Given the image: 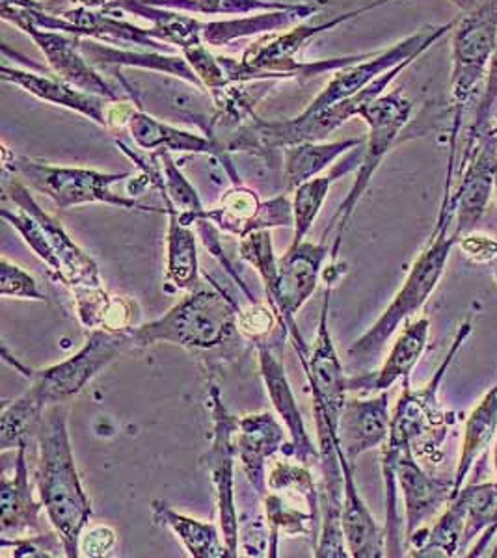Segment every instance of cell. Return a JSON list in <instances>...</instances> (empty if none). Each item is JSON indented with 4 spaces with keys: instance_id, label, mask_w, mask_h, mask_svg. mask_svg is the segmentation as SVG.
<instances>
[{
    "instance_id": "28",
    "label": "cell",
    "mask_w": 497,
    "mask_h": 558,
    "mask_svg": "<svg viewBox=\"0 0 497 558\" xmlns=\"http://www.w3.org/2000/svg\"><path fill=\"white\" fill-rule=\"evenodd\" d=\"M364 144L354 147L352 151L343 155L341 159L331 166L330 172L323 173L319 178L312 179L307 183L300 184L299 189L293 191V241L291 244H300L306 241V236L312 231L313 223L320 215V209L325 205L326 197L330 194L331 186L338 183L339 179H343L349 173L356 172L362 165L364 157Z\"/></svg>"
},
{
    "instance_id": "11",
    "label": "cell",
    "mask_w": 497,
    "mask_h": 558,
    "mask_svg": "<svg viewBox=\"0 0 497 558\" xmlns=\"http://www.w3.org/2000/svg\"><path fill=\"white\" fill-rule=\"evenodd\" d=\"M326 260H330V250L326 242L315 244L302 241L300 244H289L286 254L278 259L275 291L267 300V304L280 318L281 330L293 339L302 365H306L310 357V347L300 336L296 315L312 299L313 292L317 291Z\"/></svg>"
},
{
    "instance_id": "49",
    "label": "cell",
    "mask_w": 497,
    "mask_h": 558,
    "mask_svg": "<svg viewBox=\"0 0 497 558\" xmlns=\"http://www.w3.org/2000/svg\"><path fill=\"white\" fill-rule=\"evenodd\" d=\"M494 279H496V283H497V265H496V270H494Z\"/></svg>"
},
{
    "instance_id": "44",
    "label": "cell",
    "mask_w": 497,
    "mask_h": 558,
    "mask_svg": "<svg viewBox=\"0 0 497 558\" xmlns=\"http://www.w3.org/2000/svg\"><path fill=\"white\" fill-rule=\"evenodd\" d=\"M483 89L485 92H483L481 102H478L475 123L470 129L472 133H477L481 129L492 125V112H494V107L497 105V39L496 49H494V54H492L490 68H488V73H486L485 88Z\"/></svg>"
},
{
    "instance_id": "41",
    "label": "cell",
    "mask_w": 497,
    "mask_h": 558,
    "mask_svg": "<svg viewBox=\"0 0 497 558\" xmlns=\"http://www.w3.org/2000/svg\"><path fill=\"white\" fill-rule=\"evenodd\" d=\"M181 54H183L186 62L191 64L192 70H194V73L198 75L199 81L204 84L205 92H207L213 99L220 96L223 89L230 86V78L226 75L220 60L210 54L207 45L191 47V49L181 51Z\"/></svg>"
},
{
    "instance_id": "39",
    "label": "cell",
    "mask_w": 497,
    "mask_h": 558,
    "mask_svg": "<svg viewBox=\"0 0 497 558\" xmlns=\"http://www.w3.org/2000/svg\"><path fill=\"white\" fill-rule=\"evenodd\" d=\"M0 296L2 299L31 300V302H45L39 289L38 279L17 263L8 259L7 255L0 257Z\"/></svg>"
},
{
    "instance_id": "10",
    "label": "cell",
    "mask_w": 497,
    "mask_h": 558,
    "mask_svg": "<svg viewBox=\"0 0 497 558\" xmlns=\"http://www.w3.org/2000/svg\"><path fill=\"white\" fill-rule=\"evenodd\" d=\"M209 404L210 415H213V436H210L209 449L202 457V465L215 488L218 525L222 531L228 555L230 558H237L241 555L235 483V432L239 418L228 412L217 386L209 387Z\"/></svg>"
},
{
    "instance_id": "22",
    "label": "cell",
    "mask_w": 497,
    "mask_h": 558,
    "mask_svg": "<svg viewBox=\"0 0 497 558\" xmlns=\"http://www.w3.org/2000/svg\"><path fill=\"white\" fill-rule=\"evenodd\" d=\"M129 133L133 136L134 144L144 151L192 153V155H209L222 160L228 173H233L230 153L223 151L215 140L202 134L189 133L181 129L172 128L165 121L157 120L154 116L144 112L141 107L134 110L129 120Z\"/></svg>"
},
{
    "instance_id": "45",
    "label": "cell",
    "mask_w": 497,
    "mask_h": 558,
    "mask_svg": "<svg viewBox=\"0 0 497 558\" xmlns=\"http://www.w3.org/2000/svg\"><path fill=\"white\" fill-rule=\"evenodd\" d=\"M2 7L21 8V10H45L38 0H0Z\"/></svg>"
},
{
    "instance_id": "29",
    "label": "cell",
    "mask_w": 497,
    "mask_h": 558,
    "mask_svg": "<svg viewBox=\"0 0 497 558\" xmlns=\"http://www.w3.org/2000/svg\"><path fill=\"white\" fill-rule=\"evenodd\" d=\"M315 12L317 8L310 4H291L288 10L255 13L237 20L209 21L202 26V39L209 47H226L237 39L280 33L283 28L293 26L296 21L307 20Z\"/></svg>"
},
{
    "instance_id": "8",
    "label": "cell",
    "mask_w": 497,
    "mask_h": 558,
    "mask_svg": "<svg viewBox=\"0 0 497 558\" xmlns=\"http://www.w3.org/2000/svg\"><path fill=\"white\" fill-rule=\"evenodd\" d=\"M497 39V0H478L477 4L464 12L453 26V71H451V94L454 116L451 129V155L449 165H454L457 138L464 108L477 96L481 84L486 81L492 54Z\"/></svg>"
},
{
    "instance_id": "15",
    "label": "cell",
    "mask_w": 497,
    "mask_h": 558,
    "mask_svg": "<svg viewBox=\"0 0 497 558\" xmlns=\"http://www.w3.org/2000/svg\"><path fill=\"white\" fill-rule=\"evenodd\" d=\"M4 192L17 209L26 210V213L36 216L38 222L44 226L45 235L51 242L60 268H62V278H60L62 286L68 287L70 292L75 291V289H83V287L105 286L96 259L78 246L75 239L65 231L60 220L41 209V205L36 202L31 189L20 179H15V173H13V178L7 175V179H4Z\"/></svg>"
},
{
    "instance_id": "36",
    "label": "cell",
    "mask_w": 497,
    "mask_h": 558,
    "mask_svg": "<svg viewBox=\"0 0 497 558\" xmlns=\"http://www.w3.org/2000/svg\"><path fill=\"white\" fill-rule=\"evenodd\" d=\"M239 255L241 259L246 260L250 267H254L255 272L259 274L263 291L267 300L275 291L276 278H278V259L275 254V242H272V231H254L248 236L239 241Z\"/></svg>"
},
{
    "instance_id": "4",
    "label": "cell",
    "mask_w": 497,
    "mask_h": 558,
    "mask_svg": "<svg viewBox=\"0 0 497 558\" xmlns=\"http://www.w3.org/2000/svg\"><path fill=\"white\" fill-rule=\"evenodd\" d=\"M241 305L217 281L196 287L162 317L133 328L134 347L175 344L186 350H215L239 333L237 315Z\"/></svg>"
},
{
    "instance_id": "26",
    "label": "cell",
    "mask_w": 497,
    "mask_h": 558,
    "mask_svg": "<svg viewBox=\"0 0 497 558\" xmlns=\"http://www.w3.org/2000/svg\"><path fill=\"white\" fill-rule=\"evenodd\" d=\"M165 202L166 229V286L170 291H192L199 286L198 233L181 222L179 213L168 197Z\"/></svg>"
},
{
    "instance_id": "46",
    "label": "cell",
    "mask_w": 497,
    "mask_h": 558,
    "mask_svg": "<svg viewBox=\"0 0 497 558\" xmlns=\"http://www.w3.org/2000/svg\"><path fill=\"white\" fill-rule=\"evenodd\" d=\"M78 4L92 10H107L110 4H114L116 0H77Z\"/></svg>"
},
{
    "instance_id": "19",
    "label": "cell",
    "mask_w": 497,
    "mask_h": 558,
    "mask_svg": "<svg viewBox=\"0 0 497 558\" xmlns=\"http://www.w3.org/2000/svg\"><path fill=\"white\" fill-rule=\"evenodd\" d=\"M391 410L389 393L380 391L371 399H349L339 417V449L351 465L357 458L375 449H383L389 436Z\"/></svg>"
},
{
    "instance_id": "1",
    "label": "cell",
    "mask_w": 497,
    "mask_h": 558,
    "mask_svg": "<svg viewBox=\"0 0 497 558\" xmlns=\"http://www.w3.org/2000/svg\"><path fill=\"white\" fill-rule=\"evenodd\" d=\"M36 444V489L44 502L45 515L62 539L65 557L78 558L81 536L89 526L94 508L78 475L68 428V412L62 404L49 407Z\"/></svg>"
},
{
    "instance_id": "32",
    "label": "cell",
    "mask_w": 497,
    "mask_h": 558,
    "mask_svg": "<svg viewBox=\"0 0 497 558\" xmlns=\"http://www.w3.org/2000/svg\"><path fill=\"white\" fill-rule=\"evenodd\" d=\"M151 518L157 525L170 529L192 558H230L220 525L179 514L162 499L151 502Z\"/></svg>"
},
{
    "instance_id": "2",
    "label": "cell",
    "mask_w": 497,
    "mask_h": 558,
    "mask_svg": "<svg viewBox=\"0 0 497 558\" xmlns=\"http://www.w3.org/2000/svg\"><path fill=\"white\" fill-rule=\"evenodd\" d=\"M457 244L459 236L454 235V205L451 204L449 196L444 194L440 215L427 246L415 257L401 289L396 292L383 315L376 318L375 324H371L364 336L357 337L351 344L347 354L352 363L362 365L380 354L399 328L410 323L425 307L434 291L440 286L447 263Z\"/></svg>"
},
{
    "instance_id": "47",
    "label": "cell",
    "mask_w": 497,
    "mask_h": 558,
    "mask_svg": "<svg viewBox=\"0 0 497 558\" xmlns=\"http://www.w3.org/2000/svg\"><path fill=\"white\" fill-rule=\"evenodd\" d=\"M494 471H496V478L494 481L497 483V438L496 444H494Z\"/></svg>"
},
{
    "instance_id": "23",
    "label": "cell",
    "mask_w": 497,
    "mask_h": 558,
    "mask_svg": "<svg viewBox=\"0 0 497 558\" xmlns=\"http://www.w3.org/2000/svg\"><path fill=\"white\" fill-rule=\"evenodd\" d=\"M343 463V533L352 558H383L386 551V529L378 525L354 481V465L339 449Z\"/></svg>"
},
{
    "instance_id": "43",
    "label": "cell",
    "mask_w": 497,
    "mask_h": 558,
    "mask_svg": "<svg viewBox=\"0 0 497 558\" xmlns=\"http://www.w3.org/2000/svg\"><path fill=\"white\" fill-rule=\"evenodd\" d=\"M457 246L462 250L465 259L472 260L475 265H488L492 260H497L496 236L472 231V233L460 236Z\"/></svg>"
},
{
    "instance_id": "31",
    "label": "cell",
    "mask_w": 497,
    "mask_h": 558,
    "mask_svg": "<svg viewBox=\"0 0 497 558\" xmlns=\"http://www.w3.org/2000/svg\"><path fill=\"white\" fill-rule=\"evenodd\" d=\"M107 12L133 13L141 20L149 21L151 23V28H147L149 36L165 45H175L179 51L204 45L202 39L204 21H199L194 15H186V12L151 7L142 0H116L114 4L107 8Z\"/></svg>"
},
{
    "instance_id": "24",
    "label": "cell",
    "mask_w": 497,
    "mask_h": 558,
    "mask_svg": "<svg viewBox=\"0 0 497 558\" xmlns=\"http://www.w3.org/2000/svg\"><path fill=\"white\" fill-rule=\"evenodd\" d=\"M470 484H465L453 499L447 502L433 525L423 526L407 539L410 557L451 558L459 555L464 539L468 512H470Z\"/></svg>"
},
{
    "instance_id": "50",
    "label": "cell",
    "mask_w": 497,
    "mask_h": 558,
    "mask_svg": "<svg viewBox=\"0 0 497 558\" xmlns=\"http://www.w3.org/2000/svg\"><path fill=\"white\" fill-rule=\"evenodd\" d=\"M496 129H497V125H496Z\"/></svg>"
},
{
    "instance_id": "7",
    "label": "cell",
    "mask_w": 497,
    "mask_h": 558,
    "mask_svg": "<svg viewBox=\"0 0 497 558\" xmlns=\"http://www.w3.org/2000/svg\"><path fill=\"white\" fill-rule=\"evenodd\" d=\"M134 347L133 328L128 331L89 330L86 341L75 354L51 367L31 368L17 362L2 347V360L31 381L47 407L64 404L83 393L89 381Z\"/></svg>"
},
{
    "instance_id": "30",
    "label": "cell",
    "mask_w": 497,
    "mask_h": 558,
    "mask_svg": "<svg viewBox=\"0 0 497 558\" xmlns=\"http://www.w3.org/2000/svg\"><path fill=\"white\" fill-rule=\"evenodd\" d=\"M497 438V386L490 387L485 397L478 400L468 418L464 436L460 445L459 462L453 473V492L464 488L468 476L478 460L485 457Z\"/></svg>"
},
{
    "instance_id": "27",
    "label": "cell",
    "mask_w": 497,
    "mask_h": 558,
    "mask_svg": "<svg viewBox=\"0 0 497 558\" xmlns=\"http://www.w3.org/2000/svg\"><path fill=\"white\" fill-rule=\"evenodd\" d=\"M71 296L86 330L128 331L138 326V304L123 294H112L105 286L75 289Z\"/></svg>"
},
{
    "instance_id": "38",
    "label": "cell",
    "mask_w": 497,
    "mask_h": 558,
    "mask_svg": "<svg viewBox=\"0 0 497 558\" xmlns=\"http://www.w3.org/2000/svg\"><path fill=\"white\" fill-rule=\"evenodd\" d=\"M0 549L10 553L13 558H57L65 557L64 544L58 536L57 531H45L39 534H25L15 538H0Z\"/></svg>"
},
{
    "instance_id": "18",
    "label": "cell",
    "mask_w": 497,
    "mask_h": 558,
    "mask_svg": "<svg viewBox=\"0 0 497 558\" xmlns=\"http://www.w3.org/2000/svg\"><path fill=\"white\" fill-rule=\"evenodd\" d=\"M28 447L15 449L12 475L4 473L0 484V534L7 538L45 533V507L31 481Z\"/></svg>"
},
{
    "instance_id": "6",
    "label": "cell",
    "mask_w": 497,
    "mask_h": 558,
    "mask_svg": "<svg viewBox=\"0 0 497 558\" xmlns=\"http://www.w3.org/2000/svg\"><path fill=\"white\" fill-rule=\"evenodd\" d=\"M412 112H414V102L402 94L401 88L391 89L388 94L376 97L375 101H371L369 105L362 108L360 118L369 128L362 165L356 170V179L352 183L351 191L339 205L338 213L331 218L330 228H326L325 235L320 239L325 242L331 229H336V236H334L330 247V263H338L339 252L343 246L344 231L349 229L352 215H354L365 191L369 189L371 181L375 178L384 159L396 146L404 128L409 125Z\"/></svg>"
},
{
    "instance_id": "34",
    "label": "cell",
    "mask_w": 497,
    "mask_h": 558,
    "mask_svg": "<svg viewBox=\"0 0 497 558\" xmlns=\"http://www.w3.org/2000/svg\"><path fill=\"white\" fill-rule=\"evenodd\" d=\"M47 410V402L33 386L12 402H4L0 413V451H15L21 444H33Z\"/></svg>"
},
{
    "instance_id": "33",
    "label": "cell",
    "mask_w": 497,
    "mask_h": 558,
    "mask_svg": "<svg viewBox=\"0 0 497 558\" xmlns=\"http://www.w3.org/2000/svg\"><path fill=\"white\" fill-rule=\"evenodd\" d=\"M365 140L351 138L338 142H304L283 149V181L286 189L293 192L300 184L323 175L343 155L362 146Z\"/></svg>"
},
{
    "instance_id": "35",
    "label": "cell",
    "mask_w": 497,
    "mask_h": 558,
    "mask_svg": "<svg viewBox=\"0 0 497 558\" xmlns=\"http://www.w3.org/2000/svg\"><path fill=\"white\" fill-rule=\"evenodd\" d=\"M262 205V197L257 192L244 184L233 183L230 191L220 197L218 207L207 209V220L215 223L220 233H228L241 241L254 233Z\"/></svg>"
},
{
    "instance_id": "20",
    "label": "cell",
    "mask_w": 497,
    "mask_h": 558,
    "mask_svg": "<svg viewBox=\"0 0 497 558\" xmlns=\"http://www.w3.org/2000/svg\"><path fill=\"white\" fill-rule=\"evenodd\" d=\"M0 76L4 83L17 86L39 101L68 108L71 112H77L86 120L94 121L99 128H109L110 105L114 102L112 99L75 88L57 75H41L36 71L10 68L8 64L0 68Z\"/></svg>"
},
{
    "instance_id": "3",
    "label": "cell",
    "mask_w": 497,
    "mask_h": 558,
    "mask_svg": "<svg viewBox=\"0 0 497 558\" xmlns=\"http://www.w3.org/2000/svg\"><path fill=\"white\" fill-rule=\"evenodd\" d=\"M391 0H375L371 4L341 13L338 17L320 23V25L296 26L289 33L265 34L254 44L244 49L239 60L230 57H220L226 75L230 83H250V81H304L315 78L325 73H336L347 65L362 62L371 57V52L364 54H351V57L330 58V60H317V62H302L296 60L299 52L310 39L317 38L319 34L338 28L347 21L354 20L362 13L371 12L375 8L386 7Z\"/></svg>"
},
{
    "instance_id": "42",
    "label": "cell",
    "mask_w": 497,
    "mask_h": 558,
    "mask_svg": "<svg viewBox=\"0 0 497 558\" xmlns=\"http://www.w3.org/2000/svg\"><path fill=\"white\" fill-rule=\"evenodd\" d=\"M118 542V534L109 525L88 526L81 536V557L102 558L109 557Z\"/></svg>"
},
{
    "instance_id": "16",
    "label": "cell",
    "mask_w": 497,
    "mask_h": 558,
    "mask_svg": "<svg viewBox=\"0 0 497 558\" xmlns=\"http://www.w3.org/2000/svg\"><path fill=\"white\" fill-rule=\"evenodd\" d=\"M257 360H259L263 384L267 389L272 410L288 428V444L281 449L283 457L293 458L304 465L319 462V447L313 445L286 367L276 357L272 347L267 343L257 344Z\"/></svg>"
},
{
    "instance_id": "48",
    "label": "cell",
    "mask_w": 497,
    "mask_h": 558,
    "mask_svg": "<svg viewBox=\"0 0 497 558\" xmlns=\"http://www.w3.org/2000/svg\"><path fill=\"white\" fill-rule=\"evenodd\" d=\"M494 197H496V204H497V179H496V191H494Z\"/></svg>"
},
{
    "instance_id": "12",
    "label": "cell",
    "mask_w": 497,
    "mask_h": 558,
    "mask_svg": "<svg viewBox=\"0 0 497 558\" xmlns=\"http://www.w3.org/2000/svg\"><path fill=\"white\" fill-rule=\"evenodd\" d=\"M497 179V129L494 125L470 131L464 159L460 165L457 189L444 191L454 205V235L462 236L477 229L494 197Z\"/></svg>"
},
{
    "instance_id": "9",
    "label": "cell",
    "mask_w": 497,
    "mask_h": 558,
    "mask_svg": "<svg viewBox=\"0 0 497 558\" xmlns=\"http://www.w3.org/2000/svg\"><path fill=\"white\" fill-rule=\"evenodd\" d=\"M270 531L268 557H278V542L315 536L320 531V492L310 465L283 458L268 473V492L262 499Z\"/></svg>"
},
{
    "instance_id": "5",
    "label": "cell",
    "mask_w": 497,
    "mask_h": 558,
    "mask_svg": "<svg viewBox=\"0 0 497 558\" xmlns=\"http://www.w3.org/2000/svg\"><path fill=\"white\" fill-rule=\"evenodd\" d=\"M4 170H12L21 175L34 191L41 192L57 205V209L68 210L83 205L101 204L120 209L138 210L166 215L165 209L149 207L134 197L122 196L114 192V184L133 178V173H105L89 168H73V166H54L28 157L4 159Z\"/></svg>"
},
{
    "instance_id": "14",
    "label": "cell",
    "mask_w": 497,
    "mask_h": 558,
    "mask_svg": "<svg viewBox=\"0 0 497 558\" xmlns=\"http://www.w3.org/2000/svg\"><path fill=\"white\" fill-rule=\"evenodd\" d=\"M2 20L17 26L21 33L31 36L34 44L38 45L39 51L44 52L47 64L52 73L62 78L65 83L73 84L75 88L84 89L96 96L107 97L112 101H120V94L116 92L114 86H110L96 68L89 64L83 51H81V41L83 38L73 36V34L57 33V31H45L39 26L33 25L31 21L21 15L17 8L2 7Z\"/></svg>"
},
{
    "instance_id": "21",
    "label": "cell",
    "mask_w": 497,
    "mask_h": 558,
    "mask_svg": "<svg viewBox=\"0 0 497 558\" xmlns=\"http://www.w3.org/2000/svg\"><path fill=\"white\" fill-rule=\"evenodd\" d=\"M431 336V320L427 317L412 318L402 326L396 343L384 360L383 367L373 375L352 376L349 378L351 391H389L397 381L410 380L415 365L425 354Z\"/></svg>"
},
{
    "instance_id": "37",
    "label": "cell",
    "mask_w": 497,
    "mask_h": 558,
    "mask_svg": "<svg viewBox=\"0 0 497 558\" xmlns=\"http://www.w3.org/2000/svg\"><path fill=\"white\" fill-rule=\"evenodd\" d=\"M0 216H2V220L8 226H12L20 233L26 246L33 250L39 260H44L45 265L49 267L52 278L57 279L58 283H60L62 268H60L57 254L52 250L51 242L45 235L44 226L38 222V218L23 209L13 210V213L12 210L2 209L0 210Z\"/></svg>"
},
{
    "instance_id": "40",
    "label": "cell",
    "mask_w": 497,
    "mask_h": 558,
    "mask_svg": "<svg viewBox=\"0 0 497 558\" xmlns=\"http://www.w3.org/2000/svg\"><path fill=\"white\" fill-rule=\"evenodd\" d=\"M276 326L281 328L280 318L268 304L250 302V305L241 307L237 315V330L248 341L255 343V347L262 343L268 344V339L272 336Z\"/></svg>"
},
{
    "instance_id": "13",
    "label": "cell",
    "mask_w": 497,
    "mask_h": 558,
    "mask_svg": "<svg viewBox=\"0 0 497 558\" xmlns=\"http://www.w3.org/2000/svg\"><path fill=\"white\" fill-rule=\"evenodd\" d=\"M331 287L334 286L326 287L315 343H313V350H310L306 365L302 367L312 389L315 418L325 421L334 430H338L339 417L349 400L347 393L351 389H349V376L344 375L343 362L339 357L330 331Z\"/></svg>"
},
{
    "instance_id": "25",
    "label": "cell",
    "mask_w": 497,
    "mask_h": 558,
    "mask_svg": "<svg viewBox=\"0 0 497 558\" xmlns=\"http://www.w3.org/2000/svg\"><path fill=\"white\" fill-rule=\"evenodd\" d=\"M81 51L94 68L105 70L107 65H112V68H138V70L157 71V73H165V75L178 76V78L185 81L199 92H205L204 84H202L198 75L194 73L183 54L133 51V49L99 44L96 39H83Z\"/></svg>"
},
{
    "instance_id": "17",
    "label": "cell",
    "mask_w": 497,
    "mask_h": 558,
    "mask_svg": "<svg viewBox=\"0 0 497 558\" xmlns=\"http://www.w3.org/2000/svg\"><path fill=\"white\" fill-rule=\"evenodd\" d=\"M288 439V428L275 412L248 413L237 423V460L259 499L268 492V460L281 452Z\"/></svg>"
}]
</instances>
